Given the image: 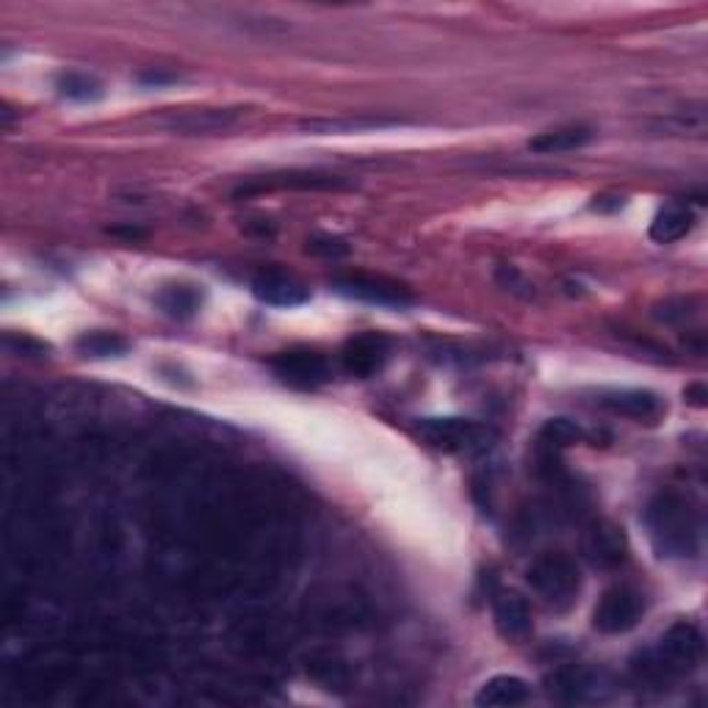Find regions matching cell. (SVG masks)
<instances>
[{"label":"cell","instance_id":"cell-1","mask_svg":"<svg viewBox=\"0 0 708 708\" xmlns=\"http://www.w3.org/2000/svg\"><path fill=\"white\" fill-rule=\"evenodd\" d=\"M647 532L658 557H695L700 546V517L680 493H658L645 509Z\"/></svg>","mask_w":708,"mask_h":708},{"label":"cell","instance_id":"cell-2","mask_svg":"<svg viewBox=\"0 0 708 708\" xmlns=\"http://www.w3.org/2000/svg\"><path fill=\"white\" fill-rule=\"evenodd\" d=\"M702 651H706V642H702L697 625L680 620V623L669 625L664 631L653 651L642 653L640 664H634V669L647 680L673 678V675H684L695 669L700 664Z\"/></svg>","mask_w":708,"mask_h":708},{"label":"cell","instance_id":"cell-3","mask_svg":"<svg viewBox=\"0 0 708 708\" xmlns=\"http://www.w3.org/2000/svg\"><path fill=\"white\" fill-rule=\"evenodd\" d=\"M528 587L554 609L573 607L581 592V570L573 557L551 551L537 557L526 570Z\"/></svg>","mask_w":708,"mask_h":708},{"label":"cell","instance_id":"cell-4","mask_svg":"<svg viewBox=\"0 0 708 708\" xmlns=\"http://www.w3.org/2000/svg\"><path fill=\"white\" fill-rule=\"evenodd\" d=\"M418 435L429 446L451 454H479L487 451L495 440L493 429L468 418H427L418 423Z\"/></svg>","mask_w":708,"mask_h":708},{"label":"cell","instance_id":"cell-5","mask_svg":"<svg viewBox=\"0 0 708 708\" xmlns=\"http://www.w3.org/2000/svg\"><path fill=\"white\" fill-rule=\"evenodd\" d=\"M332 288H335L341 297L357 299V302L377 304V308H410L412 293L410 288L401 286V282L388 280V277H374V275H346L335 277L332 280Z\"/></svg>","mask_w":708,"mask_h":708},{"label":"cell","instance_id":"cell-6","mask_svg":"<svg viewBox=\"0 0 708 708\" xmlns=\"http://www.w3.org/2000/svg\"><path fill=\"white\" fill-rule=\"evenodd\" d=\"M645 614V601L636 590L631 587H614V590L603 592V598L598 601L596 612H592V625L601 634H629L631 629H636Z\"/></svg>","mask_w":708,"mask_h":708},{"label":"cell","instance_id":"cell-7","mask_svg":"<svg viewBox=\"0 0 708 708\" xmlns=\"http://www.w3.org/2000/svg\"><path fill=\"white\" fill-rule=\"evenodd\" d=\"M271 368L282 383L293 385V388H319V385L330 383V361L321 352L313 348H291V352H280L271 357Z\"/></svg>","mask_w":708,"mask_h":708},{"label":"cell","instance_id":"cell-8","mask_svg":"<svg viewBox=\"0 0 708 708\" xmlns=\"http://www.w3.org/2000/svg\"><path fill=\"white\" fill-rule=\"evenodd\" d=\"M388 354H390L388 337L379 335V332H363V335H354L352 341H346V346H343L341 352V361H343V368H346V374L366 379L385 366Z\"/></svg>","mask_w":708,"mask_h":708},{"label":"cell","instance_id":"cell-9","mask_svg":"<svg viewBox=\"0 0 708 708\" xmlns=\"http://www.w3.org/2000/svg\"><path fill=\"white\" fill-rule=\"evenodd\" d=\"M253 293L264 304H275V308H297L310 299V291L297 280L293 275H286L280 269L260 271L253 280Z\"/></svg>","mask_w":708,"mask_h":708},{"label":"cell","instance_id":"cell-10","mask_svg":"<svg viewBox=\"0 0 708 708\" xmlns=\"http://www.w3.org/2000/svg\"><path fill=\"white\" fill-rule=\"evenodd\" d=\"M493 618L495 629L504 640L521 642L532 634L535 623H532V609L523 601L517 592H498L493 601Z\"/></svg>","mask_w":708,"mask_h":708},{"label":"cell","instance_id":"cell-11","mask_svg":"<svg viewBox=\"0 0 708 708\" xmlns=\"http://www.w3.org/2000/svg\"><path fill=\"white\" fill-rule=\"evenodd\" d=\"M598 405L607 407L614 416L631 418V421H653V418H658V412H662V399H658L656 394L634 388L607 390V394H601Z\"/></svg>","mask_w":708,"mask_h":708},{"label":"cell","instance_id":"cell-12","mask_svg":"<svg viewBox=\"0 0 708 708\" xmlns=\"http://www.w3.org/2000/svg\"><path fill=\"white\" fill-rule=\"evenodd\" d=\"M584 554L598 568H614L625 559L623 528L614 523H596L584 537Z\"/></svg>","mask_w":708,"mask_h":708},{"label":"cell","instance_id":"cell-13","mask_svg":"<svg viewBox=\"0 0 708 708\" xmlns=\"http://www.w3.org/2000/svg\"><path fill=\"white\" fill-rule=\"evenodd\" d=\"M238 117H242V108H194V111L174 114L163 125L178 133H219L236 125Z\"/></svg>","mask_w":708,"mask_h":708},{"label":"cell","instance_id":"cell-14","mask_svg":"<svg viewBox=\"0 0 708 708\" xmlns=\"http://www.w3.org/2000/svg\"><path fill=\"white\" fill-rule=\"evenodd\" d=\"M548 689L565 702H584L598 700L601 695V678L592 669L584 667H565L548 678Z\"/></svg>","mask_w":708,"mask_h":708},{"label":"cell","instance_id":"cell-15","mask_svg":"<svg viewBox=\"0 0 708 708\" xmlns=\"http://www.w3.org/2000/svg\"><path fill=\"white\" fill-rule=\"evenodd\" d=\"M528 700V684L517 675H493L482 689L476 691L479 708H515Z\"/></svg>","mask_w":708,"mask_h":708},{"label":"cell","instance_id":"cell-16","mask_svg":"<svg viewBox=\"0 0 708 708\" xmlns=\"http://www.w3.org/2000/svg\"><path fill=\"white\" fill-rule=\"evenodd\" d=\"M304 189V192H313V189H343L346 181L337 178V174L326 172H282V174H269L266 181L260 183H247V186L238 189L236 194H249L255 189Z\"/></svg>","mask_w":708,"mask_h":708},{"label":"cell","instance_id":"cell-17","mask_svg":"<svg viewBox=\"0 0 708 708\" xmlns=\"http://www.w3.org/2000/svg\"><path fill=\"white\" fill-rule=\"evenodd\" d=\"M695 211L686 203H669L653 216L651 222V238L656 244H673L680 242L686 233H691L695 227Z\"/></svg>","mask_w":708,"mask_h":708},{"label":"cell","instance_id":"cell-18","mask_svg":"<svg viewBox=\"0 0 708 708\" xmlns=\"http://www.w3.org/2000/svg\"><path fill=\"white\" fill-rule=\"evenodd\" d=\"M405 125L396 117H341V119H304L302 130L308 133H363V130H383Z\"/></svg>","mask_w":708,"mask_h":708},{"label":"cell","instance_id":"cell-19","mask_svg":"<svg viewBox=\"0 0 708 708\" xmlns=\"http://www.w3.org/2000/svg\"><path fill=\"white\" fill-rule=\"evenodd\" d=\"M590 139H592V130L584 128V125H576V128H557V130H548V133L535 136V139L528 141V150L537 152V155H562V152L579 150V147H584Z\"/></svg>","mask_w":708,"mask_h":708},{"label":"cell","instance_id":"cell-20","mask_svg":"<svg viewBox=\"0 0 708 708\" xmlns=\"http://www.w3.org/2000/svg\"><path fill=\"white\" fill-rule=\"evenodd\" d=\"M75 346H78V352L86 354V357H119V354H125L128 343H125V337H119L117 332L95 330L84 332V335L75 341Z\"/></svg>","mask_w":708,"mask_h":708},{"label":"cell","instance_id":"cell-21","mask_svg":"<svg viewBox=\"0 0 708 708\" xmlns=\"http://www.w3.org/2000/svg\"><path fill=\"white\" fill-rule=\"evenodd\" d=\"M158 304L163 313L174 315V319H189L200 308V297L189 286H169L158 293Z\"/></svg>","mask_w":708,"mask_h":708},{"label":"cell","instance_id":"cell-22","mask_svg":"<svg viewBox=\"0 0 708 708\" xmlns=\"http://www.w3.org/2000/svg\"><path fill=\"white\" fill-rule=\"evenodd\" d=\"M58 92L69 100H97L103 95V84L89 73H64L58 78Z\"/></svg>","mask_w":708,"mask_h":708},{"label":"cell","instance_id":"cell-23","mask_svg":"<svg viewBox=\"0 0 708 708\" xmlns=\"http://www.w3.org/2000/svg\"><path fill=\"white\" fill-rule=\"evenodd\" d=\"M540 438L543 443L551 446V449H565V446L581 443V440H584V429L576 421H570V418H551V421H546V427H543Z\"/></svg>","mask_w":708,"mask_h":708},{"label":"cell","instance_id":"cell-24","mask_svg":"<svg viewBox=\"0 0 708 708\" xmlns=\"http://www.w3.org/2000/svg\"><path fill=\"white\" fill-rule=\"evenodd\" d=\"M308 249L315 255H324V258H341V255L348 253L346 242H341V238H332V236L313 238V242H308Z\"/></svg>","mask_w":708,"mask_h":708},{"label":"cell","instance_id":"cell-25","mask_svg":"<svg viewBox=\"0 0 708 708\" xmlns=\"http://www.w3.org/2000/svg\"><path fill=\"white\" fill-rule=\"evenodd\" d=\"M141 81H144V84H167V81H174V75H163V73H147V75H141Z\"/></svg>","mask_w":708,"mask_h":708}]
</instances>
